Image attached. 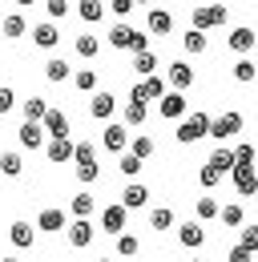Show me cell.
I'll list each match as a JSON object with an SVG mask.
<instances>
[{"mask_svg": "<svg viewBox=\"0 0 258 262\" xmlns=\"http://www.w3.org/2000/svg\"><path fill=\"white\" fill-rule=\"evenodd\" d=\"M193 81H198V77H193V69L186 65V61H174V65H169V85H174V93H186Z\"/></svg>", "mask_w": 258, "mask_h": 262, "instance_id": "cell-17", "label": "cell"}, {"mask_svg": "<svg viewBox=\"0 0 258 262\" xmlns=\"http://www.w3.org/2000/svg\"><path fill=\"white\" fill-rule=\"evenodd\" d=\"M145 33H154V36H169L174 33V16H169V8H149V16H145Z\"/></svg>", "mask_w": 258, "mask_h": 262, "instance_id": "cell-8", "label": "cell"}, {"mask_svg": "<svg viewBox=\"0 0 258 262\" xmlns=\"http://www.w3.org/2000/svg\"><path fill=\"white\" fill-rule=\"evenodd\" d=\"M101 141H105L109 154H125V149H129V129L113 121V125H105V137H101Z\"/></svg>", "mask_w": 258, "mask_h": 262, "instance_id": "cell-13", "label": "cell"}, {"mask_svg": "<svg viewBox=\"0 0 258 262\" xmlns=\"http://www.w3.org/2000/svg\"><path fill=\"white\" fill-rule=\"evenodd\" d=\"M45 113H49V101L45 97H29L25 101V121H45Z\"/></svg>", "mask_w": 258, "mask_h": 262, "instance_id": "cell-38", "label": "cell"}, {"mask_svg": "<svg viewBox=\"0 0 258 262\" xmlns=\"http://www.w3.org/2000/svg\"><path fill=\"white\" fill-rule=\"evenodd\" d=\"M193 262H202V258H193Z\"/></svg>", "mask_w": 258, "mask_h": 262, "instance_id": "cell-56", "label": "cell"}, {"mask_svg": "<svg viewBox=\"0 0 258 262\" xmlns=\"http://www.w3.org/2000/svg\"><path fill=\"white\" fill-rule=\"evenodd\" d=\"M45 8H49V16H53V20H61L64 12H69V0H45Z\"/></svg>", "mask_w": 258, "mask_h": 262, "instance_id": "cell-48", "label": "cell"}, {"mask_svg": "<svg viewBox=\"0 0 258 262\" xmlns=\"http://www.w3.org/2000/svg\"><path fill=\"white\" fill-rule=\"evenodd\" d=\"M133 73L137 77H154L158 73V53H149V49L145 53H133Z\"/></svg>", "mask_w": 258, "mask_h": 262, "instance_id": "cell-28", "label": "cell"}, {"mask_svg": "<svg viewBox=\"0 0 258 262\" xmlns=\"http://www.w3.org/2000/svg\"><path fill=\"white\" fill-rule=\"evenodd\" d=\"M226 4H193V12H190V29H198V33H210V29H218V25H226Z\"/></svg>", "mask_w": 258, "mask_h": 262, "instance_id": "cell-2", "label": "cell"}, {"mask_svg": "<svg viewBox=\"0 0 258 262\" xmlns=\"http://www.w3.org/2000/svg\"><path fill=\"white\" fill-rule=\"evenodd\" d=\"M64 230H69V246H77V250H85V246L97 238V230H93V222H89V218H73Z\"/></svg>", "mask_w": 258, "mask_h": 262, "instance_id": "cell-7", "label": "cell"}, {"mask_svg": "<svg viewBox=\"0 0 258 262\" xmlns=\"http://www.w3.org/2000/svg\"><path fill=\"white\" fill-rule=\"evenodd\" d=\"M16 137H20V145H25V149H40L49 133H45V125H40V121H25V125L16 129Z\"/></svg>", "mask_w": 258, "mask_h": 262, "instance_id": "cell-15", "label": "cell"}, {"mask_svg": "<svg viewBox=\"0 0 258 262\" xmlns=\"http://www.w3.org/2000/svg\"><path fill=\"white\" fill-rule=\"evenodd\" d=\"M16 4H36V0H16Z\"/></svg>", "mask_w": 258, "mask_h": 262, "instance_id": "cell-52", "label": "cell"}, {"mask_svg": "<svg viewBox=\"0 0 258 262\" xmlns=\"http://www.w3.org/2000/svg\"><path fill=\"white\" fill-rule=\"evenodd\" d=\"M73 173H77V182H81V186H93L97 178H101V165H97V162H85V165H77Z\"/></svg>", "mask_w": 258, "mask_h": 262, "instance_id": "cell-44", "label": "cell"}, {"mask_svg": "<svg viewBox=\"0 0 258 262\" xmlns=\"http://www.w3.org/2000/svg\"><path fill=\"white\" fill-rule=\"evenodd\" d=\"M73 49H77V57L93 61L97 53H101V36H97V33H77V36H73Z\"/></svg>", "mask_w": 258, "mask_h": 262, "instance_id": "cell-21", "label": "cell"}, {"mask_svg": "<svg viewBox=\"0 0 258 262\" xmlns=\"http://www.w3.org/2000/svg\"><path fill=\"white\" fill-rule=\"evenodd\" d=\"M250 198H254V202H258V186H254V194H250Z\"/></svg>", "mask_w": 258, "mask_h": 262, "instance_id": "cell-54", "label": "cell"}, {"mask_svg": "<svg viewBox=\"0 0 258 262\" xmlns=\"http://www.w3.org/2000/svg\"><path fill=\"white\" fill-rule=\"evenodd\" d=\"M161 93H165V81L154 73V77H141V85L129 89V101H141V105H145V101H158Z\"/></svg>", "mask_w": 258, "mask_h": 262, "instance_id": "cell-6", "label": "cell"}, {"mask_svg": "<svg viewBox=\"0 0 258 262\" xmlns=\"http://www.w3.org/2000/svg\"><path fill=\"white\" fill-rule=\"evenodd\" d=\"M230 73H234V81H242V85H250V81L258 77V65L250 61V57H242V61H234V69H230Z\"/></svg>", "mask_w": 258, "mask_h": 262, "instance_id": "cell-37", "label": "cell"}, {"mask_svg": "<svg viewBox=\"0 0 258 262\" xmlns=\"http://www.w3.org/2000/svg\"><path fill=\"white\" fill-rule=\"evenodd\" d=\"M206 133H210V117H206V113H190V117H182V125H178L174 137H178L182 145H193V141H202Z\"/></svg>", "mask_w": 258, "mask_h": 262, "instance_id": "cell-4", "label": "cell"}, {"mask_svg": "<svg viewBox=\"0 0 258 262\" xmlns=\"http://www.w3.org/2000/svg\"><path fill=\"white\" fill-rule=\"evenodd\" d=\"M105 40H109L113 49H125V53H145V49H149V36L141 33V29H133V25H125V20L113 25Z\"/></svg>", "mask_w": 258, "mask_h": 262, "instance_id": "cell-1", "label": "cell"}, {"mask_svg": "<svg viewBox=\"0 0 258 262\" xmlns=\"http://www.w3.org/2000/svg\"><path fill=\"white\" fill-rule=\"evenodd\" d=\"M145 202H149V190H145L141 182H129L125 190H121V206H125V210H141Z\"/></svg>", "mask_w": 258, "mask_h": 262, "instance_id": "cell-22", "label": "cell"}, {"mask_svg": "<svg viewBox=\"0 0 258 262\" xmlns=\"http://www.w3.org/2000/svg\"><path fill=\"white\" fill-rule=\"evenodd\" d=\"M218 218H222L226 230H238L242 222H246V210H242L238 202H230V206H218Z\"/></svg>", "mask_w": 258, "mask_h": 262, "instance_id": "cell-26", "label": "cell"}, {"mask_svg": "<svg viewBox=\"0 0 258 262\" xmlns=\"http://www.w3.org/2000/svg\"><path fill=\"white\" fill-rule=\"evenodd\" d=\"M158 113L161 117H169V121H178V117H186V93H161L158 97Z\"/></svg>", "mask_w": 258, "mask_h": 262, "instance_id": "cell-9", "label": "cell"}, {"mask_svg": "<svg viewBox=\"0 0 258 262\" xmlns=\"http://www.w3.org/2000/svg\"><path fill=\"white\" fill-rule=\"evenodd\" d=\"M206 45H210V40H206V33H198V29H190V33L182 36V49H186V53H206Z\"/></svg>", "mask_w": 258, "mask_h": 262, "instance_id": "cell-42", "label": "cell"}, {"mask_svg": "<svg viewBox=\"0 0 258 262\" xmlns=\"http://www.w3.org/2000/svg\"><path fill=\"white\" fill-rule=\"evenodd\" d=\"M109 8H113L117 16H129V12H133V0H109Z\"/></svg>", "mask_w": 258, "mask_h": 262, "instance_id": "cell-49", "label": "cell"}, {"mask_svg": "<svg viewBox=\"0 0 258 262\" xmlns=\"http://www.w3.org/2000/svg\"><path fill=\"white\" fill-rule=\"evenodd\" d=\"M64 226H69V214L57 210V206H49V210L36 214V230H45V234H61Z\"/></svg>", "mask_w": 258, "mask_h": 262, "instance_id": "cell-10", "label": "cell"}, {"mask_svg": "<svg viewBox=\"0 0 258 262\" xmlns=\"http://www.w3.org/2000/svg\"><path fill=\"white\" fill-rule=\"evenodd\" d=\"M242 234H238V242H234V246H242V250H250V254H258V226L254 222H242Z\"/></svg>", "mask_w": 258, "mask_h": 262, "instance_id": "cell-33", "label": "cell"}, {"mask_svg": "<svg viewBox=\"0 0 258 262\" xmlns=\"http://www.w3.org/2000/svg\"><path fill=\"white\" fill-rule=\"evenodd\" d=\"M0 262H20V258H0Z\"/></svg>", "mask_w": 258, "mask_h": 262, "instance_id": "cell-53", "label": "cell"}, {"mask_svg": "<svg viewBox=\"0 0 258 262\" xmlns=\"http://www.w3.org/2000/svg\"><path fill=\"white\" fill-rule=\"evenodd\" d=\"M137 250H141V242L133 234H117V254L121 258H137Z\"/></svg>", "mask_w": 258, "mask_h": 262, "instance_id": "cell-43", "label": "cell"}, {"mask_svg": "<svg viewBox=\"0 0 258 262\" xmlns=\"http://www.w3.org/2000/svg\"><path fill=\"white\" fill-rule=\"evenodd\" d=\"M97 262H113V258H97Z\"/></svg>", "mask_w": 258, "mask_h": 262, "instance_id": "cell-55", "label": "cell"}, {"mask_svg": "<svg viewBox=\"0 0 258 262\" xmlns=\"http://www.w3.org/2000/svg\"><path fill=\"white\" fill-rule=\"evenodd\" d=\"M218 182H222V173H218V169H210V165H198V186H202V190H214Z\"/></svg>", "mask_w": 258, "mask_h": 262, "instance_id": "cell-45", "label": "cell"}, {"mask_svg": "<svg viewBox=\"0 0 258 262\" xmlns=\"http://www.w3.org/2000/svg\"><path fill=\"white\" fill-rule=\"evenodd\" d=\"M12 105H16L12 85H0V117H8V113H12Z\"/></svg>", "mask_w": 258, "mask_h": 262, "instance_id": "cell-47", "label": "cell"}, {"mask_svg": "<svg viewBox=\"0 0 258 262\" xmlns=\"http://www.w3.org/2000/svg\"><path fill=\"white\" fill-rule=\"evenodd\" d=\"M40 125H45V133H49V137H69V113L49 105V113H45V121H40Z\"/></svg>", "mask_w": 258, "mask_h": 262, "instance_id": "cell-14", "label": "cell"}, {"mask_svg": "<svg viewBox=\"0 0 258 262\" xmlns=\"http://www.w3.org/2000/svg\"><path fill=\"white\" fill-rule=\"evenodd\" d=\"M149 226L158 230V234H165V230H174V226H178V214H174L169 206H158V210L149 214Z\"/></svg>", "mask_w": 258, "mask_h": 262, "instance_id": "cell-27", "label": "cell"}, {"mask_svg": "<svg viewBox=\"0 0 258 262\" xmlns=\"http://www.w3.org/2000/svg\"><path fill=\"white\" fill-rule=\"evenodd\" d=\"M226 45L234 49V53H254V45H258V36H254V29H246V25H238V29H230V36H226Z\"/></svg>", "mask_w": 258, "mask_h": 262, "instance_id": "cell-11", "label": "cell"}, {"mask_svg": "<svg viewBox=\"0 0 258 262\" xmlns=\"http://www.w3.org/2000/svg\"><path fill=\"white\" fill-rule=\"evenodd\" d=\"M198 218H202V222L218 218V202H214V198H198Z\"/></svg>", "mask_w": 258, "mask_h": 262, "instance_id": "cell-46", "label": "cell"}, {"mask_svg": "<svg viewBox=\"0 0 258 262\" xmlns=\"http://www.w3.org/2000/svg\"><path fill=\"white\" fill-rule=\"evenodd\" d=\"M210 169H218V173H222V178H230V169H234V154H230V145H218V149H214V154H210Z\"/></svg>", "mask_w": 258, "mask_h": 262, "instance_id": "cell-25", "label": "cell"}, {"mask_svg": "<svg viewBox=\"0 0 258 262\" xmlns=\"http://www.w3.org/2000/svg\"><path fill=\"white\" fill-rule=\"evenodd\" d=\"M178 230V242L186 246V250H198L202 242H206V230H202V222H182V226H174Z\"/></svg>", "mask_w": 258, "mask_h": 262, "instance_id": "cell-16", "label": "cell"}, {"mask_svg": "<svg viewBox=\"0 0 258 262\" xmlns=\"http://www.w3.org/2000/svg\"><path fill=\"white\" fill-rule=\"evenodd\" d=\"M113 109H117V101H113V93H105V89L89 97V113H93L97 121H109V117H113Z\"/></svg>", "mask_w": 258, "mask_h": 262, "instance_id": "cell-19", "label": "cell"}, {"mask_svg": "<svg viewBox=\"0 0 258 262\" xmlns=\"http://www.w3.org/2000/svg\"><path fill=\"white\" fill-rule=\"evenodd\" d=\"M20 169H25L20 154H0V173L4 178H20Z\"/></svg>", "mask_w": 258, "mask_h": 262, "instance_id": "cell-40", "label": "cell"}, {"mask_svg": "<svg viewBox=\"0 0 258 262\" xmlns=\"http://www.w3.org/2000/svg\"><path fill=\"white\" fill-rule=\"evenodd\" d=\"M73 162H77V165L97 162V145H93V141H73Z\"/></svg>", "mask_w": 258, "mask_h": 262, "instance_id": "cell-39", "label": "cell"}, {"mask_svg": "<svg viewBox=\"0 0 258 262\" xmlns=\"http://www.w3.org/2000/svg\"><path fill=\"white\" fill-rule=\"evenodd\" d=\"M45 158L53 165H64L69 158H73V137H53L49 145H45Z\"/></svg>", "mask_w": 258, "mask_h": 262, "instance_id": "cell-18", "label": "cell"}, {"mask_svg": "<svg viewBox=\"0 0 258 262\" xmlns=\"http://www.w3.org/2000/svg\"><path fill=\"white\" fill-rule=\"evenodd\" d=\"M73 85H77V93H93L97 89V69H73Z\"/></svg>", "mask_w": 258, "mask_h": 262, "instance_id": "cell-34", "label": "cell"}, {"mask_svg": "<svg viewBox=\"0 0 258 262\" xmlns=\"http://www.w3.org/2000/svg\"><path fill=\"white\" fill-rule=\"evenodd\" d=\"M230 182H234V190H238V194H254L258 169H254V165H234V169H230Z\"/></svg>", "mask_w": 258, "mask_h": 262, "instance_id": "cell-12", "label": "cell"}, {"mask_svg": "<svg viewBox=\"0 0 258 262\" xmlns=\"http://www.w3.org/2000/svg\"><path fill=\"white\" fill-rule=\"evenodd\" d=\"M230 154H234V165H254V162H258V149L250 145V141H242V145H234Z\"/></svg>", "mask_w": 258, "mask_h": 262, "instance_id": "cell-41", "label": "cell"}, {"mask_svg": "<svg viewBox=\"0 0 258 262\" xmlns=\"http://www.w3.org/2000/svg\"><path fill=\"white\" fill-rule=\"evenodd\" d=\"M0 33H4V40H16V36L29 33V20H25L20 12H8V16L0 20Z\"/></svg>", "mask_w": 258, "mask_h": 262, "instance_id": "cell-24", "label": "cell"}, {"mask_svg": "<svg viewBox=\"0 0 258 262\" xmlns=\"http://www.w3.org/2000/svg\"><path fill=\"white\" fill-rule=\"evenodd\" d=\"M125 222H129V210L121 202H113V206L101 210V230L105 234H125Z\"/></svg>", "mask_w": 258, "mask_h": 262, "instance_id": "cell-5", "label": "cell"}, {"mask_svg": "<svg viewBox=\"0 0 258 262\" xmlns=\"http://www.w3.org/2000/svg\"><path fill=\"white\" fill-rule=\"evenodd\" d=\"M8 238H12V246H20V250L36 242V234H32L29 222H12V226H8Z\"/></svg>", "mask_w": 258, "mask_h": 262, "instance_id": "cell-30", "label": "cell"}, {"mask_svg": "<svg viewBox=\"0 0 258 262\" xmlns=\"http://www.w3.org/2000/svg\"><path fill=\"white\" fill-rule=\"evenodd\" d=\"M133 4H149V8H154V0H133Z\"/></svg>", "mask_w": 258, "mask_h": 262, "instance_id": "cell-51", "label": "cell"}, {"mask_svg": "<svg viewBox=\"0 0 258 262\" xmlns=\"http://www.w3.org/2000/svg\"><path fill=\"white\" fill-rule=\"evenodd\" d=\"M129 154H133V158H141V162H149V158H154V137H149V133H133Z\"/></svg>", "mask_w": 258, "mask_h": 262, "instance_id": "cell-29", "label": "cell"}, {"mask_svg": "<svg viewBox=\"0 0 258 262\" xmlns=\"http://www.w3.org/2000/svg\"><path fill=\"white\" fill-rule=\"evenodd\" d=\"M101 12H105V4H101V0H77V16H81L85 25H97V20H101Z\"/></svg>", "mask_w": 258, "mask_h": 262, "instance_id": "cell-31", "label": "cell"}, {"mask_svg": "<svg viewBox=\"0 0 258 262\" xmlns=\"http://www.w3.org/2000/svg\"><path fill=\"white\" fill-rule=\"evenodd\" d=\"M145 117H149V109H145L141 101H125V129H129V125H133V129L145 125Z\"/></svg>", "mask_w": 258, "mask_h": 262, "instance_id": "cell-36", "label": "cell"}, {"mask_svg": "<svg viewBox=\"0 0 258 262\" xmlns=\"http://www.w3.org/2000/svg\"><path fill=\"white\" fill-rule=\"evenodd\" d=\"M117 169H121V173H125L129 182H133V178H137V173H141V169H145V162H141V158H133V154H117Z\"/></svg>", "mask_w": 258, "mask_h": 262, "instance_id": "cell-35", "label": "cell"}, {"mask_svg": "<svg viewBox=\"0 0 258 262\" xmlns=\"http://www.w3.org/2000/svg\"><path fill=\"white\" fill-rule=\"evenodd\" d=\"M69 73H73V69H69V61H64V57H53V61L45 65V77H49L53 85H61V81H69Z\"/></svg>", "mask_w": 258, "mask_h": 262, "instance_id": "cell-32", "label": "cell"}, {"mask_svg": "<svg viewBox=\"0 0 258 262\" xmlns=\"http://www.w3.org/2000/svg\"><path fill=\"white\" fill-rule=\"evenodd\" d=\"M69 210H73V218H93L97 214V198L89 190H81V194L69 198Z\"/></svg>", "mask_w": 258, "mask_h": 262, "instance_id": "cell-20", "label": "cell"}, {"mask_svg": "<svg viewBox=\"0 0 258 262\" xmlns=\"http://www.w3.org/2000/svg\"><path fill=\"white\" fill-rule=\"evenodd\" d=\"M32 40H36V49H53L61 40V33H57L53 20H40V25H32Z\"/></svg>", "mask_w": 258, "mask_h": 262, "instance_id": "cell-23", "label": "cell"}, {"mask_svg": "<svg viewBox=\"0 0 258 262\" xmlns=\"http://www.w3.org/2000/svg\"><path fill=\"white\" fill-rule=\"evenodd\" d=\"M242 125H246V121H242V113H234V109H230V113H222V117H210V133H206V137H214V141H230V137H238V133H242Z\"/></svg>", "mask_w": 258, "mask_h": 262, "instance_id": "cell-3", "label": "cell"}, {"mask_svg": "<svg viewBox=\"0 0 258 262\" xmlns=\"http://www.w3.org/2000/svg\"><path fill=\"white\" fill-rule=\"evenodd\" d=\"M230 262H254V254L242 250V246H230Z\"/></svg>", "mask_w": 258, "mask_h": 262, "instance_id": "cell-50", "label": "cell"}]
</instances>
